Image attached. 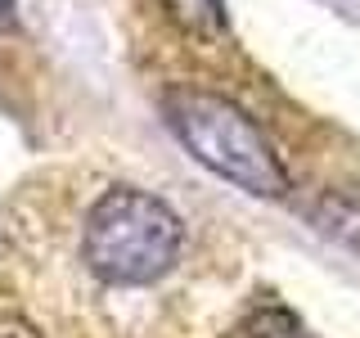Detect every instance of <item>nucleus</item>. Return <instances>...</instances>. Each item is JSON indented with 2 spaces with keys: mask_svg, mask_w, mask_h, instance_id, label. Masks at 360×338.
Listing matches in <instances>:
<instances>
[{
  "mask_svg": "<svg viewBox=\"0 0 360 338\" xmlns=\"http://www.w3.org/2000/svg\"><path fill=\"white\" fill-rule=\"evenodd\" d=\"M18 23V0H0V27H14Z\"/></svg>",
  "mask_w": 360,
  "mask_h": 338,
  "instance_id": "4",
  "label": "nucleus"
},
{
  "mask_svg": "<svg viewBox=\"0 0 360 338\" xmlns=\"http://www.w3.org/2000/svg\"><path fill=\"white\" fill-rule=\"evenodd\" d=\"M248 338H311V334L302 330V320L292 311L270 307V311H262L252 325H248Z\"/></svg>",
  "mask_w": 360,
  "mask_h": 338,
  "instance_id": "3",
  "label": "nucleus"
},
{
  "mask_svg": "<svg viewBox=\"0 0 360 338\" xmlns=\"http://www.w3.org/2000/svg\"><path fill=\"white\" fill-rule=\"evenodd\" d=\"M162 108L176 140L207 172H217L221 180H230V185H239L257 199L288 194V172L279 163V154L270 149V140L257 131V122L239 104L207 95V90H176V95H167Z\"/></svg>",
  "mask_w": 360,
  "mask_h": 338,
  "instance_id": "1",
  "label": "nucleus"
},
{
  "mask_svg": "<svg viewBox=\"0 0 360 338\" xmlns=\"http://www.w3.org/2000/svg\"><path fill=\"white\" fill-rule=\"evenodd\" d=\"M185 244V225L162 199L117 185L86 217V266L104 284H149L167 275Z\"/></svg>",
  "mask_w": 360,
  "mask_h": 338,
  "instance_id": "2",
  "label": "nucleus"
}]
</instances>
